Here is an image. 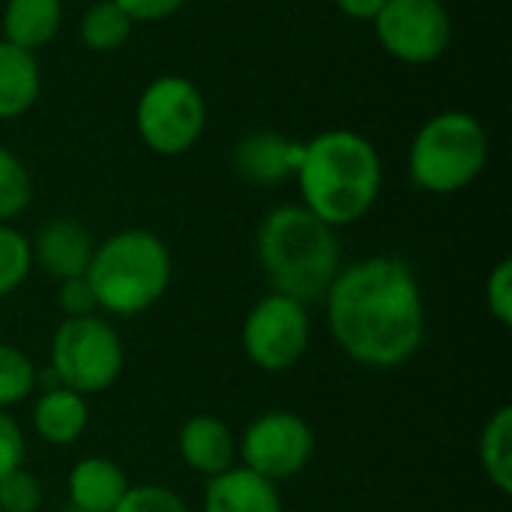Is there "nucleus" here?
<instances>
[{
	"label": "nucleus",
	"instance_id": "8",
	"mask_svg": "<svg viewBox=\"0 0 512 512\" xmlns=\"http://www.w3.org/2000/svg\"><path fill=\"white\" fill-rule=\"evenodd\" d=\"M309 336L306 306L276 291L258 300L243 321V351L264 372L291 369L306 354Z\"/></svg>",
	"mask_w": 512,
	"mask_h": 512
},
{
	"label": "nucleus",
	"instance_id": "1",
	"mask_svg": "<svg viewBox=\"0 0 512 512\" xmlns=\"http://www.w3.org/2000/svg\"><path fill=\"white\" fill-rule=\"evenodd\" d=\"M327 321L351 360L372 369L408 363L426 336V306L414 270L390 255L348 264L327 291Z\"/></svg>",
	"mask_w": 512,
	"mask_h": 512
},
{
	"label": "nucleus",
	"instance_id": "12",
	"mask_svg": "<svg viewBox=\"0 0 512 512\" xmlns=\"http://www.w3.org/2000/svg\"><path fill=\"white\" fill-rule=\"evenodd\" d=\"M303 144L288 141L279 132H252L234 150V168L243 180L270 186L297 174Z\"/></svg>",
	"mask_w": 512,
	"mask_h": 512
},
{
	"label": "nucleus",
	"instance_id": "10",
	"mask_svg": "<svg viewBox=\"0 0 512 512\" xmlns=\"http://www.w3.org/2000/svg\"><path fill=\"white\" fill-rule=\"evenodd\" d=\"M375 33L387 54L423 66L447 51L453 24L441 0H387L375 18Z\"/></svg>",
	"mask_w": 512,
	"mask_h": 512
},
{
	"label": "nucleus",
	"instance_id": "5",
	"mask_svg": "<svg viewBox=\"0 0 512 512\" xmlns=\"http://www.w3.org/2000/svg\"><path fill=\"white\" fill-rule=\"evenodd\" d=\"M489 162V135L474 114L441 111L417 132L408 171L411 180L432 195H453L468 189Z\"/></svg>",
	"mask_w": 512,
	"mask_h": 512
},
{
	"label": "nucleus",
	"instance_id": "28",
	"mask_svg": "<svg viewBox=\"0 0 512 512\" xmlns=\"http://www.w3.org/2000/svg\"><path fill=\"white\" fill-rule=\"evenodd\" d=\"M21 462H24V435L18 423L6 411H0V480L15 468H21Z\"/></svg>",
	"mask_w": 512,
	"mask_h": 512
},
{
	"label": "nucleus",
	"instance_id": "7",
	"mask_svg": "<svg viewBox=\"0 0 512 512\" xmlns=\"http://www.w3.org/2000/svg\"><path fill=\"white\" fill-rule=\"evenodd\" d=\"M135 123L150 150L162 156H180L198 144L207 126V105L189 78L162 75L144 87L135 108Z\"/></svg>",
	"mask_w": 512,
	"mask_h": 512
},
{
	"label": "nucleus",
	"instance_id": "9",
	"mask_svg": "<svg viewBox=\"0 0 512 512\" xmlns=\"http://www.w3.org/2000/svg\"><path fill=\"white\" fill-rule=\"evenodd\" d=\"M312 453L315 435L309 423L291 411H267L255 417L240 438L243 468L270 483L297 477L309 465Z\"/></svg>",
	"mask_w": 512,
	"mask_h": 512
},
{
	"label": "nucleus",
	"instance_id": "15",
	"mask_svg": "<svg viewBox=\"0 0 512 512\" xmlns=\"http://www.w3.org/2000/svg\"><path fill=\"white\" fill-rule=\"evenodd\" d=\"M126 489V474L105 456H87L69 471V504L78 512H111Z\"/></svg>",
	"mask_w": 512,
	"mask_h": 512
},
{
	"label": "nucleus",
	"instance_id": "21",
	"mask_svg": "<svg viewBox=\"0 0 512 512\" xmlns=\"http://www.w3.org/2000/svg\"><path fill=\"white\" fill-rule=\"evenodd\" d=\"M30 198H33V180L24 162L6 147H0V222L21 216Z\"/></svg>",
	"mask_w": 512,
	"mask_h": 512
},
{
	"label": "nucleus",
	"instance_id": "27",
	"mask_svg": "<svg viewBox=\"0 0 512 512\" xmlns=\"http://www.w3.org/2000/svg\"><path fill=\"white\" fill-rule=\"evenodd\" d=\"M57 303H60V309L66 312V318L93 315V309L99 306V303H96V294H93V288H90V282H87V276L63 279V282H60Z\"/></svg>",
	"mask_w": 512,
	"mask_h": 512
},
{
	"label": "nucleus",
	"instance_id": "22",
	"mask_svg": "<svg viewBox=\"0 0 512 512\" xmlns=\"http://www.w3.org/2000/svg\"><path fill=\"white\" fill-rule=\"evenodd\" d=\"M33 384L36 369L27 360V354H21L12 345H0V411L24 402L33 393Z\"/></svg>",
	"mask_w": 512,
	"mask_h": 512
},
{
	"label": "nucleus",
	"instance_id": "16",
	"mask_svg": "<svg viewBox=\"0 0 512 512\" xmlns=\"http://www.w3.org/2000/svg\"><path fill=\"white\" fill-rule=\"evenodd\" d=\"M39 63L33 51H24L0 39V120L21 117L39 96Z\"/></svg>",
	"mask_w": 512,
	"mask_h": 512
},
{
	"label": "nucleus",
	"instance_id": "24",
	"mask_svg": "<svg viewBox=\"0 0 512 512\" xmlns=\"http://www.w3.org/2000/svg\"><path fill=\"white\" fill-rule=\"evenodd\" d=\"M42 504V486L33 474L15 468L0 480V512H36Z\"/></svg>",
	"mask_w": 512,
	"mask_h": 512
},
{
	"label": "nucleus",
	"instance_id": "30",
	"mask_svg": "<svg viewBox=\"0 0 512 512\" xmlns=\"http://www.w3.org/2000/svg\"><path fill=\"white\" fill-rule=\"evenodd\" d=\"M333 3L357 21H375L387 0H333Z\"/></svg>",
	"mask_w": 512,
	"mask_h": 512
},
{
	"label": "nucleus",
	"instance_id": "20",
	"mask_svg": "<svg viewBox=\"0 0 512 512\" xmlns=\"http://www.w3.org/2000/svg\"><path fill=\"white\" fill-rule=\"evenodd\" d=\"M132 24L114 0H99L81 18V39L90 51H117L129 39Z\"/></svg>",
	"mask_w": 512,
	"mask_h": 512
},
{
	"label": "nucleus",
	"instance_id": "4",
	"mask_svg": "<svg viewBox=\"0 0 512 512\" xmlns=\"http://www.w3.org/2000/svg\"><path fill=\"white\" fill-rule=\"evenodd\" d=\"M84 276L105 312L138 315L168 291L171 252L156 234L129 228L93 249Z\"/></svg>",
	"mask_w": 512,
	"mask_h": 512
},
{
	"label": "nucleus",
	"instance_id": "3",
	"mask_svg": "<svg viewBox=\"0 0 512 512\" xmlns=\"http://www.w3.org/2000/svg\"><path fill=\"white\" fill-rule=\"evenodd\" d=\"M258 261L276 294L309 306L327 297L342 270L336 228L303 204H282L258 228Z\"/></svg>",
	"mask_w": 512,
	"mask_h": 512
},
{
	"label": "nucleus",
	"instance_id": "2",
	"mask_svg": "<svg viewBox=\"0 0 512 512\" xmlns=\"http://www.w3.org/2000/svg\"><path fill=\"white\" fill-rule=\"evenodd\" d=\"M381 156L369 138L330 129L303 144L297 180L303 207L330 228L360 222L381 192Z\"/></svg>",
	"mask_w": 512,
	"mask_h": 512
},
{
	"label": "nucleus",
	"instance_id": "17",
	"mask_svg": "<svg viewBox=\"0 0 512 512\" xmlns=\"http://www.w3.org/2000/svg\"><path fill=\"white\" fill-rule=\"evenodd\" d=\"M60 21V0H9L3 9V39L24 51H36L57 36Z\"/></svg>",
	"mask_w": 512,
	"mask_h": 512
},
{
	"label": "nucleus",
	"instance_id": "19",
	"mask_svg": "<svg viewBox=\"0 0 512 512\" xmlns=\"http://www.w3.org/2000/svg\"><path fill=\"white\" fill-rule=\"evenodd\" d=\"M480 462L489 483L501 492H512V408H498L480 435Z\"/></svg>",
	"mask_w": 512,
	"mask_h": 512
},
{
	"label": "nucleus",
	"instance_id": "18",
	"mask_svg": "<svg viewBox=\"0 0 512 512\" xmlns=\"http://www.w3.org/2000/svg\"><path fill=\"white\" fill-rule=\"evenodd\" d=\"M33 426L42 441L48 444H72L84 429H87V402L84 396L66 390V387H51L39 396L33 408Z\"/></svg>",
	"mask_w": 512,
	"mask_h": 512
},
{
	"label": "nucleus",
	"instance_id": "26",
	"mask_svg": "<svg viewBox=\"0 0 512 512\" xmlns=\"http://www.w3.org/2000/svg\"><path fill=\"white\" fill-rule=\"evenodd\" d=\"M486 300L489 312L501 327L512 324V261H501L486 282Z\"/></svg>",
	"mask_w": 512,
	"mask_h": 512
},
{
	"label": "nucleus",
	"instance_id": "11",
	"mask_svg": "<svg viewBox=\"0 0 512 512\" xmlns=\"http://www.w3.org/2000/svg\"><path fill=\"white\" fill-rule=\"evenodd\" d=\"M93 240L87 234V228L75 219H51L39 237L36 246L30 249L36 264L57 282L72 279V276H84L93 258Z\"/></svg>",
	"mask_w": 512,
	"mask_h": 512
},
{
	"label": "nucleus",
	"instance_id": "25",
	"mask_svg": "<svg viewBox=\"0 0 512 512\" xmlns=\"http://www.w3.org/2000/svg\"><path fill=\"white\" fill-rule=\"evenodd\" d=\"M111 512H189V507L165 486H129Z\"/></svg>",
	"mask_w": 512,
	"mask_h": 512
},
{
	"label": "nucleus",
	"instance_id": "29",
	"mask_svg": "<svg viewBox=\"0 0 512 512\" xmlns=\"http://www.w3.org/2000/svg\"><path fill=\"white\" fill-rule=\"evenodd\" d=\"M132 21H162L174 15L186 0H114Z\"/></svg>",
	"mask_w": 512,
	"mask_h": 512
},
{
	"label": "nucleus",
	"instance_id": "14",
	"mask_svg": "<svg viewBox=\"0 0 512 512\" xmlns=\"http://www.w3.org/2000/svg\"><path fill=\"white\" fill-rule=\"evenodd\" d=\"M204 512H282L276 486L249 468H228L210 477L204 492Z\"/></svg>",
	"mask_w": 512,
	"mask_h": 512
},
{
	"label": "nucleus",
	"instance_id": "13",
	"mask_svg": "<svg viewBox=\"0 0 512 512\" xmlns=\"http://www.w3.org/2000/svg\"><path fill=\"white\" fill-rule=\"evenodd\" d=\"M180 456L183 462L204 474V477H219L228 468H234V456H237V444L231 429L210 414H198L189 417L180 429Z\"/></svg>",
	"mask_w": 512,
	"mask_h": 512
},
{
	"label": "nucleus",
	"instance_id": "23",
	"mask_svg": "<svg viewBox=\"0 0 512 512\" xmlns=\"http://www.w3.org/2000/svg\"><path fill=\"white\" fill-rule=\"evenodd\" d=\"M33 252L24 234L0 222V297L12 294L30 273Z\"/></svg>",
	"mask_w": 512,
	"mask_h": 512
},
{
	"label": "nucleus",
	"instance_id": "6",
	"mask_svg": "<svg viewBox=\"0 0 512 512\" xmlns=\"http://www.w3.org/2000/svg\"><path fill=\"white\" fill-rule=\"evenodd\" d=\"M123 369V342L96 315L66 318L51 339V372L60 387L90 396L108 390Z\"/></svg>",
	"mask_w": 512,
	"mask_h": 512
}]
</instances>
